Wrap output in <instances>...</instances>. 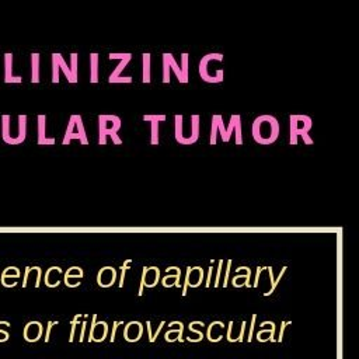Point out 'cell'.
Segmentation results:
<instances>
[{
  "label": "cell",
  "instance_id": "4",
  "mask_svg": "<svg viewBox=\"0 0 359 359\" xmlns=\"http://www.w3.org/2000/svg\"><path fill=\"white\" fill-rule=\"evenodd\" d=\"M202 281H204V269L201 267H194L187 268V275H185V284L183 288V295H187V289L188 286L191 288H198L201 285Z\"/></svg>",
  "mask_w": 359,
  "mask_h": 359
},
{
  "label": "cell",
  "instance_id": "33",
  "mask_svg": "<svg viewBox=\"0 0 359 359\" xmlns=\"http://www.w3.org/2000/svg\"><path fill=\"white\" fill-rule=\"evenodd\" d=\"M216 136H218V122H216V115L212 118V131H211V145H216Z\"/></svg>",
  "mask_w": 359,
  "mask_h": 359
},
{
  "label": "cell",
  "instance_id": "49",
  "mask_svg": "<svg viewBox=\"0 0 359 359\" xmlns=\"http://www.w3.org/2000/svg\"><path fill=\"white\" fill-rule=\"evenodd\" d=\"M30 272H31V268H30V267L25 268L24 281H23V288H25V286H27V281H28V276H30Z\"/></svg>",
  "mask_w": 359,
  "mask_h": 359
},
{
  "label": "cell",
  "instance_id": "26",
  "mask_svg": "<svg viewBox=\"0 0 359 359\" xmlns=\"http://www.w3.org/2000/svg\"><path fill=\"white\" fill-rule=\"evenodd\" d=\"M76 128H77V135L80 138V143L82 145H87L89 140L86 138V131H85V125H83V121H82V116L76 115Z\"/></svg>",
  "mask_w": 359,
  "mask_h": 359
},
{
  "label": "cell",
  "instance_id": "24",
  "mask_svg": "<svg viewBox=\"0 0 359 359\" xmlns=\"http://www.w3.org/2000/svg\"><path fill=\"white\" fill-rule=\"evenodd\" d=\"M90 65H92V83H97L98 82V55L97 54H92L90 55Z\"/></svg>",
  "mask_w": 359,
  "mask_h": 359
},
{
  "label": "cell",
  "instance_id": "50",
  "mask_svg": "<svg viewBox=\"0 0 359 359\" xmlns=\"http://www.w3.org/2000/svg\"><path fill=\"white\" fill-rule=\"evenodd\" d=\"M41 275H43V271H41V268L38 267V269H37V281H35V288H38V286H39V282H41Z\"/></svg>",
  "mask_w": 359,
  "mask_h": 359
},
{
  "label": "cell",
  "instance_id": "18",
  "mask_svg": "<svg viewBox=\"0 0 359 359\" xmlns=\"http://www.w3.org/2000/svg\"><path fill=\"white\" fill-rule=\"evenodd\" d=\"M183 331H184V324L180 323V329L177 330H169L165 334V338L167 342H174V341H183Z\"/></svg>",
  "mask_w": 359,
  "mask_h": 359
},
{
  "label": "cell",
  "instance_id": "28",
  "mask_svg": "<svg viewBox=\"0 0 359 359\" xmlns=\"http://www.w3.org/2000/svg\"><path fill=\"white\" fill-rule=\"evenodd\" d=\"M70 278H83V269L80 267H72L67 269V272L65 274V280H70Z\"/></svg>",
  "mask_w": 359,
  "mask_h": 359
},
{
  "label": "cell",
  "instance_id": "2",
  "mask_svg": "<svg viewBox=\"0 0 359 359\" xmlns=\"http://www.w3.org/2000/svg\"><path fill=\"white\" fill-rule=\"evenodd\" d=\"M98 122H100V139H98V143L100 145H105L107 143V136H111L112 142L115 145H121V139L116 135L119 128H121V119L115 115H100L98 116Z\"/></svg>",
  "mask_w": 359,
  "mask_h": 359
},
{
  "label": "cell",
  "instance_id": "6",
  "mask_svg": "<svg viewBox=\"0 0 359 359\" xmlns=\"http://www.w3.org/2000/svg\"><path fill=\"white\" fill-rule=\"evenodd\" d=\"M108 333V326L105 322H97V316H93L92 329H90V337L89 341H96V342H101L105 340Z\"/></svg>",
  "mask_w": 359,
  "mask_h": 359
},
{
  "label": "cell",
  "instance_id": "27",
  "mask_svg": "<svg viewBox=\"0 0 359 359\" xmlns=\"http://www.w3.org/2000/svg\"><path fill=\"white\" fill-rule=\"evenodd\" d=\"M170 65L167 54H163V83H170Z\"/></svg>",
  "mask_w": 359,
  "mask_h": 359
},
{
  "label": "cell",
  "instance_id": "15",
  "mask_svg": "<svg viewBox=\"0 0 359 359\" xmlns=\"http://www.w3.org/2000/svg\"><path fill=\"white\" fill-rule=\"evenodd\" d=\"M62 269L59 267H51L45 274V285L49 288H56L61 284Z\"/></svg>",
  "mask_w": 359,
  "mask_h": 359
},
{
  "label": "cell",
  "instance_id": "48",
  "mask_svg": "<svg viewBox=\"0 0 359 359\" xmlns=\"http://www.w3.org/2000/svg\"><path fill=\"white\" fill-rule=\"evenodd\" d=\"M86 327H87V323H86V322H83V323H82V330H80V338H79V341H80V342H82V341L85 340Z\"/></svg>",
  "mask_w": 359,
  "mask_h": 359
},
{
  "label": "cell",
  "instance_id": "5",
  "mask_svg": "<svg viewBox=\"0 0 359 359\" xmlns=\"http://www.w3.org/2000/svg\"><path fill=\"white\" fill-rule=\"evenodd\" d=\"M158 278H160V271L157 267L143 268V274H142V281H140L139 286V295H143V288H154L157 285Z\"/></svg>",
  "mask_w": 359,
  "mask_h": 359
},
{
  "label": "cell",
  "instance_id": "22",
  "mask_svg": "<svg viewBox=\"0 0 359 359\" xmlns=\"http://www.w3.org/2000/svg\"><path fill=\"white\" fill-rule=\"evenodd\" d=\"M250 276H251V271H250L249 267H246V274L234 275L233 280H231V282H233V285L236 286V288H242V286H244L242 280H246V286H250Z\"/></svg>",
  "mask_w": 359,
  "mask_h": 359
},
{
  "label": "cell",
  "instance_id": "13",
  "mask_svg": "<svg viewBox=\"0 0 359 359\" xmlns=\"http://www.w3.org/2000/svg\"><path fill=\"white\" fill-rule=\"evenodd\" d=\"M5 83H21V76L13 74V54H5Z\"/></svg>",
  "mask_w": 359,
  "mask_h": 359
},
{
  "label": "cell",
  "instance_id": "17",
  "mask_svg": "<svg viewBox=\"0 0 359 359\" xmlns=\"http://www.w3.org/2000/svg\"><path fill=\"white\" fill-rule=\"evenodd\" d=\"M39 54H32L31 55V66H32V73H31V82L32 83H39Z\"/></svg>",
  "mask_w": 359,
  "mask_h": 359
},
{
  "label": "cell",
  "instance_id": "21",
  "mask_svg": "<svg viewBox=\"0 0 359 359\" xmlns=\"http://www.w3.org/2000/svg\"><path fill=\"white\" fill-rule=\"evenodd\" d=\"M142 59H143V77H142V82L143 83H150V54H143Z\"/></svg>",
  "mask_w": 359,
  "mask_h": 359
},
{
  "label": "cell",
  "instance_id": "10",
  "mask_svg": "<svg viewBox=\"0 0 359 359\" xmlns=\"http://www.w3.org/2000/svg\"><path fill=\"white\" fill-rule=\"evenodd\" d=\"M43 335V324L39 322H31L24 327V340L28 342H35Z\"/></svg>",
  "mask_w": 359,
  "mask_h": 359
},
{
  "label": "cell",
  "instance_id": "41",
  "mask_svg": "<svg viewBox=\"0 0 359 359\" xmlns=\"http://www.w3.org/2000/svg\"><path fill=\"white\" fill-rule=\"evenodd\" d=\"M143 119L145 121H149V122H152V121H165L166 119V115H145L143 116Z\"/></svg>",
  "mask_w": 359,
  "mask_h": 359
},
{
  "label": "cell",
  "instance_id": "47",
  "mask_svg": "<svg viewBox=\"0 0 359 359\" xmlns=\"http://www.w3.org/2000/svg\"><path fill=\"white\" fill-rule=\"evenodd\" d=\"M165 324H166L165 322H162V323H160V326H158V327H157V330H156V333H154V334L152 335V338H150V342H154V340H156V337H157V335H158V333H160V331H162V329H163V326H165Z\"/></svg>",
  "mask_w": 359,
  "mask_h": 359
},
{
  "label": "cell",
  "instance_id": "32",
  "mask_svg": "<svg viewBox=\"0 0 359 359\" xmlns=\"http://www.w3.org/2000/svg\"><path fill=\"white\" fill-rule=\"evenodd\" d=\"M152 139H150V143L152 145H158V121H152Z\"/></svg>",
  "mask_w": 359,
  "mask_h": 359
},
{
  "label": "cell",
  "instance_id": "30",
  "mask_svg": "<svg viewBox=\"0 0 359 359\" xmlns=\"http://www.w3.org/2000/svg\"><path fill=\"white\" fill-rule=\"evenodd\" d=\"M181 73H183V77L185 80V83L188 82V55L187 54H183L181 55Z\"/></svg>",
  "mask_w": 359,
  "mask_h": 359
},
{
  "label": "cell",
  "instance_id": "46",
  "mask_svg": "<svg viewBox=\"0 0 359 359\" xmlns=\"http://www.w3.org/2000/svg\"><path fill=\"white\" fill-rule=\"evenodd\" d=\"M212 274H213V267L211 265V267H209V269H208V278H207V284H205V285H207V288H209V286H211V282H212Z\"/></svg>",
  "mask_w": 359,
  "mask_h": 359
},
{
  "label": "cell",
  "instance_id": "43",
  "mask_svg": "<svg viewBox=\"0 0 359 359\" xmlns=\"http://www.w3.org/2000/svg\"><path fill=\"white\" fill-rule=\"evenodd\" d=\"M56 324H58V322H49L48 323L47 333H45V342H48L49 341V337H51V330H52V327H54V326H56Z\"/></svg>",
  "mask_w": 359,
  "mask_h": 359
},
{
  "label": "cell",
  "instance_id": "14",
  "mask_svg": "<svg viewBox=\"0 0 359 359\" xmlns=\"http://www.w3.org/2000/svg\"><path fill=\"white\" fill-rule=\"evenodd\" d=\"M244 330H246V322L242 323V326H234V323H229V331H227V340L229 342H242L244 340Z\"/></svg>",
  "mask_w": 359,
  "mask_h": 359
},
{
  "label": "cell",
  "instance_id": "42",
  "mask_svg": "<svg viewBox=\"0 0 359 359\" xmlns=\"http://www.w3.org/2000/svg\"><path fill=\"white\" fill-rule=\"evenodd\" d=\"M119 326H124V323H122V322H115V323H114V327H112V333H111V337H110L111 342H114V341H115L116 330H118V327H119Z\"/></svg>",
  "mask_w": 359,
  "mask_h": 359
},
{
  "label": "cell",
  "instance_id": "37",
  "mask_svg": "<svg viewBox=\"0 0 359 359\" xmlns=\"http://www.w3.org/2000/svg\"><path fill=\"white\" fill-rule=\"evenodd\" d=\"M285 271H286V267H284L282 269H281V274H280V276H278V280L272 282V286H271L269 292H265V296H268V295H271V293L274 292V289L276 288V285H278V282H280V281L282 280V276H284V274H285Z\"/></svg>",
  "mask_w": 359,
  "mask_h": 359
},
{
  "label": "cell",
  "instance_id": "8",
  "mask_svg": "<svg viewBox=\"0 0 359 359\" xmlns=\"http://www.w3.org/2000/svg\"><path fill=\"white\" fill-rule=\"evenodd\" d=\"M143 334V326L139 322H131L125 326L124 330V338L128 342H136L140 340Z\"/></svg>",
  "mask_w": 359,
  "mask_h": 359
},
{
  "label": "cell",
  "instance_id": "40",
  "mask_svg": "<svg viewBox=\"0 0 359 359\" xmlns=\"http://www.w3.org/2000/svg\"><path fill=\"white\" fill-rule=\"evenodd\" d=\"M188 330H189V333H191V334L196 335V338H198V342H200V341L202 340V337H204V333H202V331H200V330H195L194 329V324H192V323L189 324Z\"/></svg>",
  "mask_w": 359,
  "mask_h": 359
},
{
  "label": "cell",
  "instance_id": "3",
  "mask_svg": "<svg viewBox=\"0 0 359 359\" xmlns=\"http://www.w3.org/2000/svg\"><path fill=\"white\" fill-rule=\"evenodd\" d=\"M311 129V119L306 115H291V145L298 143V136H302L306 145H311L313 140L309 138Z\"/></svg>",
  "mask_w": 359,
  "mask_h": 359
},
{
  "label": "cell",
  "instance_id": "23",
  "mask_svg": "<svg viewBox=\"0 0 359 359\" xmlns=\"http://www.w3.org/2000/svg\"><path fill=\"white\" fill-rule=\"evenodd\" d=\"M56 59H58V65H59V70L63 72V74L66 76V79L69 83H74L73 77H72V73H70V69L67 67L66 62L63 59V56L61 54H56Z\"/></svg>",
  "mask_w": 359,
  "mask_h": 359
},
{
  "label": "cell",
  "instance_id": "25",
  "mask_svg": "<svg viewBox=\"0 0 359 359\" xmlns=\"http://www.w3.org/2000/svg\"><path fill=\"white\" fill-rule=\"evenodd\" d=\"M167 58H169V65H170V69L176 73L177 79H178V82L180 83H185V80H184L183 77V73H181V69H180V66L177 65V62L174 61V58H173V55L171 54H167Z\"/></svg>",
  "mask_w": 359,
  "mask_h": 359
},
{
  "label": "cell",
  "instance_id": "35",
  "mask_svg": "<svg viewBox=\"0 0 359 359\" xmlns=\"http://www.w3.org/2000/svg\"><path fill=\"white\" fill-rule=\"evenodd\" d=\"M82 314H76L73 320H72V331H70V337H69V342H73L74 334H76V327H77V323H79V318Z\"/></svg>",
  "mask_w": 359,
  "mask_h": 359
},
{
  "label": "cell",
  "instance_id": "31",
  "mask_svg": "<svg viewBox=\"0 0 359 359\" xmlns=\"http://www.w3.org/2000/svg\"><path fill=\"white\" fill-rule=\"evenodd\" d=\"M52 82L54 83L59 82V65H58L56 54H52Z\"/></svg>",
  "mask_w": 359,
  "mask_h": 359
},
{
  "label": "cell",
  "instance_id": "19",
  "mask_svg": "<svg viewBox=\"0 0 359 359\" xmlns=\"http://www.w3.org/2000/svg\"><path fill=\"white\" fill-rule=\"evenodd\" d=\"M274 334H275V324L272 323V324H271V330H261V331L257 333V340L260 341V342H265V341H272V342H274L275 341Z\"/></svg>",
  "mask_w": 359,
  "mask_h": 359
},
{
  "label": "cell",
  "instance_id": "20",
  "mask_svg": "<svg viewBox=\"0 0 359 359\" xmlns=\"http://www.w3.org/2000/svg\"><path fill=\"white\" fill-rule=\"evenodd\" d=\"M180 276H181V271H180V268H177L176 274L174 275L169 274L167 276L163 278V285H165L166 288H170V286L173 285H176L177 288H180Z\"/></svg>",
  "mask_w": 359,
  "mask_h": 359
},
{
  "label": "cell",
  "instance_id": "16",
  "mask_svg": "<svg viewBox=\"0 0 359 359\" xmlns=\"http://www.w3.org/2000/svg\"><path fill=\"white\" fill-rule=\"evenodd\" d=\"M223 323L222 322H215L209 326L208 329V338L211 342H218L223 338V334H222V330H223Z\"/></svg>",
  "mask_w": 359,
  "mask_h": 359
},
{
  "label": "cell",
  "instance_id": "9",
  "mask_svg": "<svg viewBox=\"0 0 359 359\" xmlns=\"http://www.w3.org/2000/svg\"><path fill=\"white\" fill-rule=\"evenodd\" d=\"M116 280V271L112 267H104L97 275V284L101 288H110Z\"/></svg>",
  "mask_w": 359,
  "mask_h": 359
},
{
  "label": "cell",
  "instance_id": "36",
  "mask_svg": "<svg viewBox=\"0 0 359 359\" xmlns=\"http://www.w3.org/2000/svg\"><path fill=\"white\" fill-rule=\"evenodd\" d=\"M131 260H127V261L124 262V265L121 267V281H119V286H124V281H125V274H127V269L129 268V265H131Z\"/></svg>",
  "mask_w": 359,
  "mask_h": 359
},
{
  "label": "cell",
  "instance_id": "29",
  "mask_svg": "<svg viewBox=\"0 0 359 359\" xmlns=\"http://www.w3.org/2000/svg\"><path fill=\"white\" fill-rule=\"evenodd\" d=\"M77 54H72L70 55V73H72V77H73L74 83L77 82Z\"/></svg>",
  "mask_w": 359,
  "mask_h": 359
},
{
  "label": "cell",
  "instance_id": "11",
  "mask_svg": "<svg viewBox=\"0 0 359 359\" xmlns=\"http://www.w3.org/2000/svg\"><path fill=\"white\" fill-rule=\"evenodd\" d=\"M238 115H231L230 116V124L229 127L225 128V124H223V118L220 115H216V122H218V131H219L220 136L223 142H229L233 135V131H234V125H236V119H237Z\"/></svg>",
  "mask_w": 359,
  "mask_h": 359
},
{
  "label": "cell",
  "instance_id": "38",
  "mask_svg": "<svg viewBox=\"0 0 359 359\" xmlns=\"http://www.w3.org/2000/svg\"><path fill=\"white\" fill-rule=\"evenodd\" d=\"M256 320H257V316L254 314L253 316V318H251V326H250V331H249V337H247V341H251L253 340V335H254V327H256Z\"/></svg>",
  "mask_w": 359,
  "mask_h": 359
},
{
  "label": "cell",
  "instance_id": "1",
  "mask_svg": "<svg viewBox=\"0 0 359 359\" xmlns=\"http://www.w3.org/2000/svg\"><path fill=\"white\" fill-rule=\"evenodd\" d=\"M280 136V122L272 115H261L253 124V138L257 143L268 146Z\"/></svg>",
  "mask_w": 359,
  "mask_h": 359
},
{
  "label": "cell",
  "instance_id": "7",
  "mask_svg": "<svg viewBox=\"0 0 359 359\" xmlns=\"http://www.w3.org/2000/svg\"><path fill=\"white\" fill-rule=\"evenodd\" d=\"M131 58H132L131 54H124V58L119 59V61H121L119 62V65H118L115 70L111 73L110 79H108L110 83H131V82H132V77H121L122 70L127 67V65H128L129 61H131Z\"/></svg>",
  "mask_w": 359,
  "mask_h": 359
},
{
  "label": "cell",
  "instance_id": "12",
  "mask_svg": "<svg viewBox=\"0 0 359 359\" xmlns=\"http://www.w3.org/2000/svg\"><path fill=\"white\" fill-rule=\"evenodd\" d=\"M38 145L44 146V145H55V139L47 138V116L39 115L38 116Z\"/></svg>",
  "mask_w": 359,
  "mask_h": 359
},
{
  "label": "cell",
  "instance_id": "39",
  "mask_svg": "<svg viewBox=\"0 0 359 359\" xmlns=\"http://www.w3.org/2000/svg\"><path fill=\"white\" fill-rule=\"evenodd\" d=\"M222 269H223V260H222V261H219V267H218V271H216V278H215V284H213L215 286H219Z\"/></svg>",
  "mask_w": 359,
  "mask_h": 359
},
{
  "label": "cell",
  "instance_id": "44",
  "mask_svg": "<svg viewBox=\"0 0 359 359\" xmlns=\"http://www.w3.org/2000/svg\"><path fill=\"white\" fill-rule=\"evenodd\" d=\"M291 323H288V322H285V323H282V326H281V331H280V337H278V342H282V340H284V333H285V329L289 326Z\"/></svg>",
  "mask_w": 359,
  "mask_h": 359
},
{
  "label": "cell",
  "instance_id": "34",
  "mask_svg": "<svg viewBox=\"0 0 359 359\" xmlns=\"http://www.w3.org/2000/svg\"><path fill=\"white\" fill-rule=\"evenodd\" d=\"M234 129H236V145H242V143H243V139H242V122H240V115H238L237 119H236Z\"/></svg>",
  "mask_w": 359,
  "mask_h": 359
},
{
  "label": "cell",
  "instance_id": "45",
  "mask_svg": "<svg viewBox=\"0 0 359 359\" xmlns=\"http://www.w3.org/2000/svg\"><path fill=\"white\" fill-rule=\"evenodd\" d=\"M230 267H231V260H229V261H227V268H226V272H225L223 286H227V281H229V275H230Z\"/></svg>",
  "mask_w": 359,
  "mask_h": 359
}]
</instances>
